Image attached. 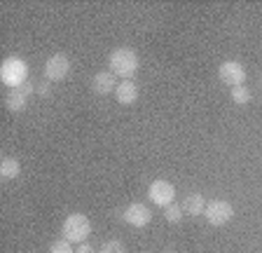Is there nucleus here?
<instances>
[{
	"label": "nucleus",
	"instance_id": "obj_1",
	"mask_svg": "<svg viewBox=\"0 0 262 253\" xmlns=\"http://www.w3.org/2000/svg\"><path fill=\"white\" fill-rule=\"evenodd\" d=\"M108 66H110V73L124 77V80H131V77L138 73V68H141V61H138V54L134 50L120 47V50H115L113 54H110Z\"/></svg>",
	"mask_w": 262,
	"mask_h": 253
},
{
	"label": "nucleus",
	"instance_id": "obj_2",
	"mask_svg": "<svg viewBox=\"0 0 262 253\" xmlns=\"http://www.w3.org/2000/svg\"><path fill=\"white\" fill-rule=\"evenodd\" d=\"M28 64L19 56H10V59L3 61V66H0V80L3 85H7L10 89L14 87H21V85L28 82Z\"/></svg>",
	"mask_w": 262,
	"mask_h": 253
},
{
	"label": "nucleus",
	"instance_id": "obj_3",
	"mask_svg": "<svg viewBox=\"0 0 262 253\" xmlns=\"http://www.w3.org/2000/svg\"><path fill=\"white\" fill-rule=\"evenodd\" d=\"M61 235L71 244H84L87 237L92 235V223L84 214H71L61 225Z\"/></svg>",
	"mask_w": 262,
	"mask_h": 253
},
{
	"label": "nucleus",
	"instance_id": "obj_4",
	"mask_svg": "<svg viewBox=\"0 0 262 253\" xmlns=\"http://www.w3.org/2000/svg\"><path fill=\"white\" fill-rule=\"evenodd\" d=\"M204 216H206L208 225L223 227V225H227L229 220H232V216H234V209H232V204L225 202V199H213V202L206 204Z\"/></svg>",
	"mask_w": 262,
	"mask_h": 253
},
{
	"label": "nucleus",
	"instance_id": "obj_5",
	"mask_svg": "<svg viewBox=\"0 0 262 253\" xmlns=\"http://www.w3.org/2000/svg\"><path fill=\"white\" fill-rule=\"evenodd\" d=\"M71 71V61L66 54H52L47 61H45V77H47V82H61L66 80Z\"/></svg>",
	"mask_w": 262,
	"mask_h": 253
},
{
	"label": "nucleus",
	"instance_id": "obj_6",
	"mask_svg": "<svg viewBox=\"0 0 262 253\" xmlns=\"http://www.w3.org/2000/svg\"><path fill=\"white\" fill-rule=\"evenodd\" d=\"M122 218H124V223L131 225V227H147L150 223H152V211L147 209V204L134 202L124 209Z\"/></svg>",
	"mask_w": 262,
	"mask_h": 253
},
{
	"label": "nucleus",
	"instance_id": "obj_7",
	"mask_svg": "<svg viewBox=\"0 0 262 253\" xmlns=\"http://www.w3.org/2000/svg\"><path fill=\"white\" fill-rule=\"evenodd\" d=\"M147 197L152 199V204H157V206H162V209H166V206H171L176 199V187L171 185L169 181H155L152 185L147 187Z\"/></svg>",
	"mask_w": 262,
	"mask_h": 253
},
{
	"label": "nucleus",
	"instance_id": "obj_8",
	"mask_svg": "<svg viewBox=\"0 0 262 253\" xmlns=\"http://www.w3.org/2000/svg\"><path fill=\"white\" fill-rule=\"evenodd\" d=\"M33 92H38V87H33V82H26V85H21V87L10 89L7 96H5L7 110H12V113H21V110H26L28 96H31Z\"/></svg>",
	"mask_w": 262,
	"mask_h": 253
},
{
	"label": "nucleus",
	"instance_id": "obj_9",
	"mask_svg": "<svg viewBox=\"0 0 262 253\" xmlns=\"http://www.w3.org/2000/svg\"><path fill=\"white\" fill-rule=\"evenodd\" d=\"M218 77L225 85H232V87H239L246 82V68L241 66L239 61H225L218 68Z\"/></svg>",
	"mask_w": 262,
	"mask_h": 253
},
{
	"label": "nucleus",
	"instance_id": "obj_10",
	"mask_svg": "<svg viewBox=\"0 0 262 253\" xmlns=\"http://www.w3.org/2000/svg\"><path fill=\"white\" fill-rule=\"evenodd\" d=\"M92 89L98 96H105V94H113L117 89V82H115V73L110 71H98L92 80Z\"/></svg>",
	"mask_w": 262,
	"mask_h": 253
},
{
	"label": "nucleus",
	"instance_id": "obj_11",
	"mask_svg": "<svg viewBox=\"0 0 262 253\" xmlns=\"http://www.w3.org/2000/svg\"><path fill=\"white\" fill-rule=\"evenodd\" d=\"M115 99L120 101L122 106H131L138 101V85L136 80H124V82L117 85L115 89Z\"/></svg>",
	"mask_w": 262,
	"mask_h": 253
},
{
	"label": "nucleus",
	"instance_id": "obj_12",
	"mask_svg": "<svg viewBox=\"0 0 262 253\" xmlns=\"http://www.w3.org/2000/svg\"><path fill=\"white\" fill-rule=\"evenodd\" d=\"M180 209H183V214H187V216H202L204 209H206V199H204V195H199V193H190L185 199H183Z\"/></svg>",
	"mask_w": 262,
	"mask_h": 253
},
{
	"label": "nucleus",
	"instance_id": "obj_13",
	"mask_svg": "<svg viewBox=\"0 0 262 253\" xmlns=\"http://www.w3.org/2000/svg\"><path fill=\"white\" fill-rule=\"evenodd\" d=\"M19 174H21L19 160H14V157H3V162H0V178H3V181H12V178H16Z\"/></svg>",
	"mask_w": 262,
	"mask_h": 253
},
{
	"label": "nucleus",
	"instance_id": "obj_14",
	"mask_svg": "<svg viewBox=\"0 0 262 253\" xmlns=\"http://www.w3.org/2000/svg\"><path fill=\"white\" fill-rule=\"evenodd\" d=\"M232 101L236 106H246L251 101V89L246 87V85H239V87H232Z\"/></svg>",
	"mask_w": 262,
	"mask_h": 253
},
{
	"label": "nucleus",
	"instance_id": "obj_15",
	"mask_svg": "<svg viewBox=\"0 0 262 253\" xmlns=\"http://www.w3.org/2000/svg\"><path fill=\"white\" fill-rule=\"evenodd\" d=\"M164 218H166V223H171V225H178L180 220H183V209H180L178 204H171V206L164 209Z\"/></svg>",
	"mask_w": 262,
	"mask_h": 253
},
{
	"label": "nucleus",
	"instance_id": "obj_16",
	"mask_svg": "<svg viewBox=\"0 0 262 253\" xmlns=\"http://www.w3.org/2000/svg\"><path fill=\"white\" fill-rule=\"evenodd\" d=\"M98 253H126V248L120 239H108L103 246L98 248Z\"/></svg>",
	"mask_w": 262,
	"mask_h": 253
},
{
	"label": "nucleus",
	"instance_id": "obj_17",
	"mask_svg": "<svg viewBox=\"0 0 262 253\" xmlns=\"http://www.w3.org/2000/svg\"><path fill=\"white\" fill-rule=\"evenodd\" d=\"M49 253H75L73 251V244L68 242V239H56V242H52V246H49Z\"/></svg>",
	"mask_w": 262,
	"mask_h": 253
},
{
	"label": "nucleus",
	"instance_id": "obj_18",
	"mask_svg": "<svg viewBox=\"0 0 262 253\" xmlns=\"http://www.w3.org/2000/svg\"><path fill=\"white\" fill-rule=\"evenodd\" d=\"M38 94L42 96V99H47L49 94H52V87H49L47 82H40V85H38Z\"/></svg>",
	"mask_w": 262,
	"mask_h": 253
},
{
	"label": "nucleus",
	"instance_id": "obj_19",
	"mask_svg": "<svg viewBox=\"0 0 262 253\" xmlns=\"http://www.w3.org/2000/svg\"><path fill=\"white\" fill-rule=\"evenodd\" d=\"M75 253H96V251H94L92 244L84 242V244H80V246H77V251H75Z\"/></svg>",
	"mask_w": 262,
	"mask_h": 253
},
{
	"label": "nucleus",
	"instance_id": "obj_20",
	"mask_svg": "<svg viewBox=\"0 0 262 253\" xmlns=\"http://www.w3.org/2000/svg\"><path fill=\"white\" fill-rule=\"evenodd\" d=\"M162 253H176V251H162Z\"/></svg>",
	"mask_w": 262,
	"mask_h": 253
}]
</instances>
